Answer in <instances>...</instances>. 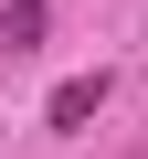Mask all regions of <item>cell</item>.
<instances>
[{
  "label": "cell",
  "mask_w": 148,
  "mask_h": 159,
  "mask_svg": "<svg viewBox=\"0 0 148 159\" xmlns=\"http://www.w3.org/2000/svg\"><path fill=\"white\" fill-rule=\"evenodd\" d=\"M95 106H106V74H63V85H53V106H42V127H53V138H74Z\"/></svg>",
  "instance_id": "1"
},
{
  "label": "cell",
  "mask_w": 148,
  "mask_h": 159,
  "mask_svg": "<svg viewBox=\"0 0 148 159\" xmlns=\"http://www.w3.org/2000/svg\"><path fill=\"white\" fill-rule=\"evenodd\" d=\"M42 21H53V0H11V11H0V43L21 53V43H42Z\"/></svg>",
  "instance_id": "2"
}]
</instances>
